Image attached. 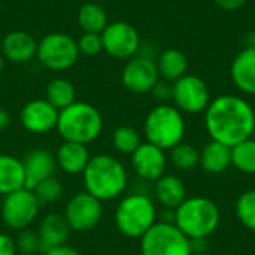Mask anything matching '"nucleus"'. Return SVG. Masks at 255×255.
<instances>
[{"label": "nucleus", "mask_w": 255, "mask_h": 255, "mask_svg": "<svg viewBox=\"0 0 255 255\" xmlns=\"http://www.w3.org/2000/svg\"><path fill=\"white\" fill-rule=\"evenodd\" d=\"M84 191L97 200L112 202L124 194L128 185V173L126 166L114 155H91L82 173Z\"/></svg>", "instance_id": "nucleus-2"}, {"label": "nucleus", "mask_w": 255, "mask_h": 255, "mask_svg": "<svg viewBox=\"0 0 255 255\" xmlns=\"http://www.w3.org/2000/svg\"><path fill=\"white\" fill-rule=\"evenodd\" d=\"M103 51L117 60H130L140 51V36L137 30L126 21H114L100 33Z\"/></svg>", "instance_id": "nucleus-11"}, {"label": "nucleus", "mask_w": 255, "mask_h": 255, "mask_svg": "<svg viewBox=\"0 0 255 255\" xmlns=\"http://www.w3.org/2000/svg\"><path fill=\"white\" fill-rule=\"evenodd\" d=\"M60 111L46 99H33L19 111V123L31 134H46L57 128Z\"/></svg>", "instance_id": "nucleus-14"}, {"label": "nucleus", "mask_w": 255, "mask_h": 255, "mask_svg": "<svg viewBox=\"0 0 255 255\" xmlns=\"http://www.w3.org/2000/svg\"><path fill=\"white\" fill-rule=\"evenodd\" d=\"M36 52H37V40L27 31L16 30L7 33L3 37L1 54L4 60L10 63L15 64L28 63L36 57Z\"/></svg>", "instance_id": "nucleus-18"}, {"label": "nucleus", "mask_w": 255, "mask_h": 255, "mask_svg": "<svg viewBox=\"0 0 255 255\" xmlns=\"http://www.w3.org/2000/svg\"><path fill=\"white\" fill-rule=\"evenodd\" d=\"M54 155L57 161V169L70 176L82 175L91 158L87 145L67 140H63V143L57 148V152Z\"/></svg>", "instance_id": "nucleus-19"}, {"label": "nucleus", "mask_w": 255, "mask_h": 255, "mask_svg": "<svg viewBox=\"0 0 255 255\" xmlns=\"http://www.w3.org/2000/svg\"><path fill=\"white\" fill-rule=\"evenodd\" d=\"M109 24L108 13L103 6L97 3H85L78 10V25L84 33L100 34Z\"/></svg>", "instance_id": "nucleus-25"}, {"label": "nucleus", "mask_w": 255, "mask_h": 255, "mask_svg": "<svg viewBox=\"0 0 255 255\" xmlns=\"http://www.w3.org/2000/svg\"><path fill=\"white\" fill-rule=\"evenodd\" d=\"M0 255H18L15 238L0 232Z\"/></svg>", "instance_id": "nucleus-35"}, {"label": "nucleus", "mask_w": 255, "mask_h": 255, "mask_svg": "<svg viewBox=\"0 0 255 255\" xmlns=\"http://www.w3.org/2000/svg\"><path fill=\"white\" fill-rule=\"evenodd\" d=\"M172 100L175 108L185 114L205 112L211 103V91L208 84L196 75H184L173 82Z\"/></svg>", "instance_id": "nucleus-12"}, {"label": "nucleus", "mask_w": 255, "mask_h": 255, "mask_svg": "<svg viewBox=\"0 0 255 255\" xmlns=\"http://www.w3.org/2000/svg\"><path fill=\"white\" fill-rule=\"evenodd\" d=\"M37 236L40 241V253L45 254L46 251L66 245L70 238V227L64 220L63 214L49 212L43 215L37 227Z\"/></svg>", "instance_id": "nucleus-17"}, {"label": "nucleus", "mask_w": 255, "mask_h": 255, "mask_svg": "<svg viewBox=\"0 0 255 255\" xmlns=\"http://www.w3.org/2000/svg\"><path fill=\"white\" fill-rule=\"evenodd\" d=\"M205 126L212 140L233 148L251 139L255 130V112L244 97L223 94L211 100L206 108Z\"/></svg>", "instance_id": "nucleus-1"}, {"label": "nucleus", "mask_w": 255, "mask_h": 255, "mask_svg": "<svg viewBox=\"0 0 255 255\" xmlns=\"http://www.w3.org/2000/svg\"><path fill=\"white\" fill-rule=\"evenodd\" d=\"M25 187V173L22 160L10 155L0 154V196H7Z\"/></svg>", "instance_id": "nucleus-21"}, {"label": "nucleus", "mask_w": 255, "mask_h": 255, "mask_svg": "<svg viewBox=\"0 0 255 255\" xmlns=\"http://www.w3.org/2000/svg\"><path fill=\"white\" fill-rule=\"evenodd\" d=\"M42 205L36 199L33 190L21 188L3 197L0 215L3 224L15 232L30 229V226L37 220Z\"/></svg>", "instance_id": "nucleus-9"}, {"label": "nucleus", "mask_w": 255, "mask_h": 255, "mask_svg": "<svg viewBox=\"0 0 255 255\" xmlns=\"http://www.w3.org/2000/svg\"><path fill=\"white\" fill-rule=\"evenodd\" d=\"M155 64H157L160 78L173 84L175 81H178L179 78L187 75L188 58L181 49L169 48V49H164L158 55Z\"/></svg>", "instance_id": "nucleus-23"}, {"label": "nucleus", "mask_w": 255, "mask_h": 255, "mask_svg": "<svg viewBox=\"0 0 255 255\" xmlns=\"http://www.w3.org/2000/svg\"><path fill=\"white\" fill-rule=\"evenodd\" d=\"M15 245L18 255H37L40 253V241L37 232L31 229H24L18 232L15 238Z\"/></svg>", "instance_id": "nucleus-32"}, {"label": "nucleus", "mask_w": 255, "mask_h": 255, "mask_svg": "<svg viewBox=\"0 0 255 255\" xmlns=\"http://www.w3.org/2000/svg\"><path fill=\"white\" fill-rule=\"evenodd\" d=\"M63 140L90 145L103 131V117L100 111L87 102H75L60 111L57 128Z\"/></svg>", "instance_id": "nucleus-3"}, {"label": "nucleus", "mask_w": 255, "mask_h": 255, "mask_svg": "<svg viewBox=\"0 0 255 255\" xmlns=\"http://www.w3.org/2000/svg\"><path fill=\"white\" fill-rule=\"evenodd\" d=\"M236 215L247 229L255 232V190L245 191L239 196L236 202Z\"/></svg>", "instance_id": "nucleus-31"}, {"label": "nucleus", "mask_w": 255, "mask_h": 255, "mask_svg": "<svg viewBox=\"0 0 255 255\" xmlns=\"http://www.w3.org/2000/svg\"><path fill=\"white\" fill-rule=\"evenodd\" d=\"M160 79L155 60L136 55L127 60L123 72H121V82L124 88L133 94H146L151 93L155 82Z\"/></svg>", "instance_id": "nucleus-13"}, {"label": "nucleus", "mask_w": 255, "mask_h": 255, "mask_svg": "<svg viewBox=\"0 0 255 255\" xmlns=\"http://www.w3.org/2000/svg\"><path fill=\"white\" fill-rule=\"evenodd\" d=\"M151 94L154 96V99L160 100V102H167L172 100L173 96V84L164 79H158L155 82V85L151 90Z\"/></svg>", "instance_id": "nucleus-34"}, {"label": "nucleus", "mask_w": 255, "mask_h": 255, "mask_svg": "<svg viewBox=\"0 0 255 255\" xmlns=\"http://www.w3.org/2000/svg\"><path fill=\"white\" fill-rule=\"evenodd\" d=\"M193 255H208V254H205V253H200V254H193Z\"/></svg>", "instance_id": "nucleus-40"}, {"label": "nucleus", "mask_w": 255, "mask_h": 255, "mask_svg": "<svg viewBox=\"0 0 255 255\" xmlns=\"http://www.w3.org/2000/svg\"><path fill=\"white\" fill-rule=\"evenodd\" d=\"M43 255H82L76 248L70 247V245H61V247H57V248H52L49 251H46Z\"/></svg>", "instance_id": "nucleus-37"}, {"label": "nucleus", "mask_w": 255, "mask_h": 255, "mask_svg": "<svg viewBox=\"0 0 255 255\" xmlns=\"http://www.w3.org/2000/svg\"><path fill=\"white\" fill-rule=\"evenodd\" d=\"M142 255H193L191 241L169 221L155 223L140 238Z\"/></svg>", "instance_id": "nucleus-7"}, {"label": "nucleus", "mask_w": 255, "mask_h": 255, "mask_svg": "<svg viewBox=\"0 0 255 255\" xmlns=\"http://www.w3.org/2000/svg\"><path fill=\"white\" fill-rule=\"evenodd\" d=\"M220 209L206 197H187L173 211V224L190 239H206L220 226Z\"/></svg>", "instance_id": "nucleus-4"}, {"label": "nucleus", "mask_w": 255, "mask_h": 255, "mask_svg": "<svg viewBox=\"0 0 255 255\" xmlns=\"http://www.w3.org/2000/svg\"><path fill=\"white\" fill-rule=\"evenodd\" d=\"M232 164L244 173H255V140L247 139L232 148Z\"/></svg>", "instance_id": "nucleus-28"}, {"label": "nucleus", "mask_w": 255, "mask_h": 255, "mask_svg": "<svg viewBox=\"0 0 255 255\" xmlns=\"http://www.w3.org/2000/svg\"><path fill=\"white\" fill-rule=\"evenodd\" d=\"M78 42L67 33H49L37 42L36 58L52 72H64L72 69L79 60Z\"/></svg>", "instance_id": "nucleus-8"}, {"label": "nucleus", "mask_w": 255, "mask_h": 255, "mask_svg": "<svg viewBox=\"0 0 255 255\" xmlns=\"http://www.w3.org/2000/svg\"><path fill=\"white\" fill-rule=\"evenodd\" d=\"M45 99L58 111L66 109L76 102V91L73 84L66 78L52 79L45 91Z\"/></svg>", "instance_id": "nucleus-26"}, {"label": "nucleus", "mask_w": 255, "mask_h": 255, "mask_svg": "<svg viewBox=\"0 0 255 255\" xmlns=\"http://www.w3.org/2000/svg\"><path fill=\"white\" fill-rule=\"evenodd\" d=\"M199 164L208 173H212V175L221 173L232 164V148L221 142L211 140L200 151Z\"/></svg>", "instance_id": "nucleus-24"}, {"label": "nucleus", "mask_w": 255, "mask_h": 255, "mask_svg": "<svg viewBox=\"0 0 255 255\" xmlns=\"http://www.w3.org/2000/svg\"><path fill=\"white\" fill-rule=\"evenodd\" d=\"M76 42L79 54H84L87 57H94L103 51L102 36L97 33H84Z\"/></svg>", "instance_id": "nucleus-33"}, {"label": "nucleus", "mask_w": 255, "mask_h": 255, "mask_svg": "<svg viewBox=\"0 0 255 255\" xmlns=\"http://www.w3.org/2000/svg\"><path fill=\"white\" fill-rule=\"evenodd\" d=\"M63 217L72 232L88 233L102 223L103 203L87 191H79L67 200Z\"/></svg>", "instance_id": "nucleus-10"}, {"label": "nucleus", "mask_w": 255, "mask_h": 255, "mask_svg": "<svg viewBox=\"0 0 255 255\" xmlns=\"http://www.w3.org/2000/svg\"><path fill=\"white\" fill-rule=\"evenodd\" d=\"M230 76L239 91L255 96V46H245L233 58Z\"/></svg>", "instance_id": "nucleus-20"}, {"label": "nucleus", "mask_w": 255, "mask_h": 255, "mask_svg": "<svg viewBox=\"0 0 255 255\" xmlns=\"http://www.w3.org/2000/svg\"><path fill=\"white\" fill-rule=\"evenodd\" d=\"M33 193L36 196V199L39 200V203L43 205H54L57 202H60L64 196V187L61 184L60 179H57L55 176H51L48 179H43L42 182H39L34 188Z\"/></svg>", "instance_id": "nucleus-30"}, {"label": "nucleus", "mask_w": 255, "mask_h": 255, "mask_svg": "<svg viewBox=\"0 0 255 255\" xmlns=\"http://www.w3.org/2000/svg\"><path fill=\"white\" fill-rule=\"evenodd\" d=\"M3 67H4V57H3V54L0 52V73H1V70H3Z\"/></svg>", "instance_id": "nucleus-39"}, {"label": "nucleus", "mask_w": 255, "mask_h": 255, "mask_svg": "<svg viewBox=\"0 0 255 255\" xmlns=\"http://www.w3.org/2000/svg\"><path fill=\"white\" fill-rule=\"evenodd\" d=\"M114 223L123 236L140 239L157 223V208L152 199L142 193L124 196L115 208Z\"/></svg>", "instance_id": "nucleus-5"}, {"label": "nucleus", "mask_w": 255, "mask_h": 255, "mask_svg": "<svg viewBox=\"0 0 255 255\" xmlns=\"http://www.w3.org/2000/svg\"><path fill=\"white\" fill-rule=\"evenodd\" d=\"M214 3H215L220 9L227 10V12H232V10L241 9V7L247 3V0H214Z\"/></svg>", "instance_id": "nucleus-36"}, {"label": "nucleus", "mask_w": 255, "mask_h": 255, "mask_svg": "<svg viewBox=\"0 0 255 255\" xmlns=\"http://www.w3.org/2000/svg\"><path fill=\"white\" fill-rule=\"evenodd\" d=\"M166 166L167 158L164 151L149 142H142L140 146L131 154V167L142 181H158L164 175Z\"/></svg>", "instance_id": "nucleus-15"}, {"label": "nucleus", "mask_w": 255, "mask_h": 255, "mask_svg": "<svg viewBox=\"0 0 255 255\" xmlns=\"http://www.w3.org/2000/svg\"><path fill=\"white\" fill-rule=\"evenodd\" d=\"M24 173H25V188L33 190L39 182L55 176L57 161L55 155L45 148H34L25 154L22 158Z\"/></svg>", "instance_id": "nucleus-16"}, {"label": "nucleus", "mask_w": 255, "mask_h": 255, "mask_svg": "<svg viewBox=\"0 0 255 255\" xmlns=\"http://www.w3.org/2000/svg\"><path fill=\"white\" fill-rule=\"evenodd\" d=\"M146 142L161 148L172 149L182 142L185 136V120L182 112L167 103H161L151 109L143 123Z\"/></svg>", "instance_id": "nucleus-6"}, {"label": "nucleus", "mask_w": 255, "mask_h": 255, "mask_svg": "<svg viewBox=\"0 0 255 255\" xmlns=\"http://www.w3.org/2000/svg\"><path fill=\"white\" fill-rule=\"evenodd\" d=\"M9 124H10V115L7 114V111L0 108V130L7 128Z\"/></svg>", "instance_id": "nucleus-38"}, {"label": "nucleus", "mask_w": 255, "mask_h": 255, "mask_svg": "<svg viewBox=\"0 0 255 255\" xmlns=\"http://www.w3.org/2000/svg\"><path fill=\"white\" fill-rule=\"evenodd\" d=\"M170 161L179 170H191L200 163V152L191 143H178L170 149Z\"/></svg>", "instance_id": "nucleus-29"}, {"label": "nucleus", "mask_w": 255, "mask_h": 255, "mask_svg": "<svg viewBox=\"0 0 255 255\" xmlns=\"http://www.w3.org/2000/svg\"><path fill=\"white\" fill-rule=\"evenodd\" d=\"M154 194L157 202L170 211H175L187 199V190L182 179L166 173L158 181H155Z\"/></svg>", "instance_id": "nucleus-22"}, {"label": "nucleus", "mask_w": 255, "mask_h": 255, "mask_svg": "<svg viewBox=\"0 0 255 255\" xmlns=\"http://www.w3.org/2000/svg\"><path fill=\"white\" fill-rule=\"evenodd\" d=\"M142 143L139 131L131 126H120L112 133V146L123 155H131Z\"/></svg>", "instance_id": "nucleus-27"}]
</instances>
